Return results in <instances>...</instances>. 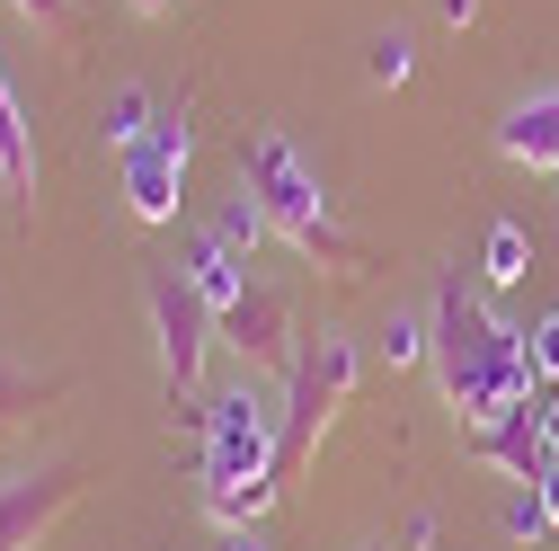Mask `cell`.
<instances>
[{
    "label": "cell",
    "instance_id": "cell-16",
    "mask_svg": "<svg viewBox=\"0 0 559 551\" xmlns=\"http://www.w3.org/2000/svg\"><path fill=\"white\" fill-rule=\"evenodd\" d=\"M53 391H62L53 374H19V365H0V436H10L36 400H53Z\"/></svg>",
    "mask_w": 559,
    "mask_h": 551
},
{
    "label": "cell",
    "instance_id": "cell-21",
    "mask_svg": "<svg viewBox=\"0 0 559 551\" xmlns=\"http://www.w3.org/2000/svg\"><path fill=\"white\" fill-rule=\"evenodd\" d=\"M10 10L27 27H45V36H72V0H10Z\"/></svg>",
    "mask_w": 559,
    "mask_h": 551
},
{
    "label": "cell",
    "instance_id": "cell-23",
    "mask_svg": "<svg viewBox=\"0 0 559 551\" xmlns=\"http://www.w3.org/2000/svg\"><path fill=\"white\" fill-rule=\"evenodd\" d=\"M436 19H444V27H471V19H479V0H436Z\"/></svg>",
    "mask_w": 559,
    "mask_h": 551
},
{
    "label": "cell",
    "instance_id": "cell-15",
    "mask_svg": "<svg viewBox=\"0 0 559 551\" xmlns=\"http://www.w3.org/2000/svg\"><path fill=\"white\" fill-rule=\"evenodd\" d=\"M498 534H507V542H533V551H542V542H559V516L542 507V490H515V499L498 507Z\"/></svg>",
    "mask_w": 559,
    "mask_h": 551
},
{
    "label": "cell",
    "instance_id": "cell-18",
    "mask_svg": "<svg viewBox=\"0 0 559 551\" xmlns=\"http://www.w3.org/2000/svg\"><path fill=\"white\" fill-rule=\"evenodd\" d=\"M408 62H417V45H408L400 27H382L373 54H365V72H373V90H400V81H408Z\"/></svg>",
    "mask_w": 559,
    "mask_h": 551
},
{
    "label": "cell",
    "instance_id": "cell-24",
    "mask_svg": "<svg viewBox=\"0 0 559 551\" xmlns=\"http://www.w3.org/2000/svg\"><path fill=\"white\" fill-rule=\"evenodd\" d=\"M533 419H542V436L559 445V391H542V400H533Z\"/></svg>",
    "mask_w": 559,
    "mask_h": 551
},
{
    "label": "cell",
    "instance_id": "cell-20",
    "mask_svg": "<svg viewBox=\"0 0 559 551\" xmlns=\"http://www.w3.org/2000/svg\"><path fill=\"white\" fill-rule=\"evenodd\" d=\"M524 348H533V374H542V383L559 391V312H542V320L524 329Z\"/></svg>",
    "mask_w": 559,
    "mask_h": 551
},
{
    "label": "cell",
    "instance_id": "cell-4",
    "mask_svg": "<svg viewBox=\"0 0 559 551\" xmlns=\"http://www.w3.org/2000/svg\"><path fill=\"white\" fill-rule=\"evenodd\" d=\"M346 400H356V338H346V329L302 338V365L285 374V409H275V480H285V490L311 471V454L337 427Z\"/></svg>",
    "mask_w": 559,
    "mask_h": 551
},
{
    "label": "cell",
    "instance_id": "cell-14",
    "mask_svg": "<svg viewBox=\"0 0 559 551\" xmlns=\"http://www.w3.org/2000/svg\"><path fill=\"white\" fill-rule=\"evenodd\" d=\"M479 276H488V285H524V276H533V241H524V223H488V241H479Z\"/></svg>",
    "mask_w": 559,
    "mask_h": 551
},
{
    "label": "cell",
    "instance_id": "cell-17",
    "mask_svg": "<svg viewBox=\"0 0 559 551\" xmlns=\"http://www.w3.org/2000/svg\"><path fill=\"white\" fill-rule=\"evenodd\" d=\"M427 356H436V320L391 312V329H382V365H427Z\"/></svg>",
    "mask_w": 559,
    "mask_h": 551
},
{
    "label": "cell",
    "instance_id": "cell-11",
    "mask_svg": "<svg viewBox=\"0 0 559 551\" xmlns=\"http://www.w3.org/2000/svg\"><path fill=\"white\" fill-rule=\"evenodd\" d=\"M471 454H479V462H498L507 480H524V490H533V480L550 471V454H559V445L542 436V419L524 409V419H498V427H479V436H471Z\"/></svg>",
    "mask_w": 559,
    "mask_h": 551
},
{
    "label": "cell",
    "instance_id": "cell-9",
    "mask_svg": "<svg viewBox=\"0 0 559 551\" xmlns=\"http://www.w3.org/2000/svg\"><path fill=\"white\" fill-rule=\"evenodd\" d=\"M498 152L515 169H559V90H533L498 116Z\"/></svg>",
    "mask_w": 559,
    "mask_h": 551
},
{
    "label": "cell",
    "instance_id": "cell-19",
    "mask_svg": "<svg viewBox=\"0 0 559 551\" xmlns=\"http://www.w3.org/2000/svg\"><path fill=\"white\" fill-rule=\"evenodd\" d=\"M214 232H223V241H231V249H240V258H249V249H258V241H266V204H258V196H249V187H240V196H231V204H223V223H214Z\"/></svg>",
    "mask_w": 559,
    "mask_h": 551
},
{
    "label": "cell",
    "instance_id": "cell-3",
    "mask_svg": "<svg viewBox=\"0 0 559 551\" xmlns=\"http://www.w3.org/2000/svg\"><path fill=\"white\" fill-rule=\"evenodd\" d=\"M204 409H214V427H204V516H214L223 534L258 525L275 499H285V480H275V409H266L258 374H240Z\"/></svg>",
    "mask_w": 559,
    "mask_h": 551
},
{
    "label": "cell",
    "instance_id": "cell-12",
    "mask_svg": "<svg viewBox=\"0 0 559 551\" xmlns=\"http://www.w3.org/2000/svg\"><path fill=\"white\" fill-rule=\"evenodd\" d=\"M0 178H10V196H19V204L36 196V143H27V116H19L10 72H0Z\"/></svg>",
    "mask_w": 559,
    "mask_h": 551
},
{
    "label": "cell",
    "instance_id": "cell-25",
    "mask_svg": "<svg viewBox=\"0 0 559 551\" xmlns=\"http://www.w3.org/2000/svg\"><path fill=\"white\" fill-rule=\"evenodd\" d=\"M133 10H169V0H133Z\"/></svg>",
    "mask_w": 559,
    "mask_h": 551
},
{
    "label": "cell",
    "instance_id": "cell-2",
    "mask_svg": "<svg viewBox=\"0 0 559 551\" xmlns=\"http://www.w3.org/2000/svg\"><path fill=\"white\" fill-rule=\"evenodd\" d=\"M240 187L266 204V232L285 241V249H302L320 276H337V285H365V276H373V249L337 232L320 178L302 169V152L285 143V133H249V152H240Z\"/></svg>",
    "mask_w": 559,
    "mask_h": 551
},
{
    "label": "cell",
    "instance_id": "cell-13",
    "mask_svg": "<svg viewBox=\"0 0 559 551\" xmlns=\"http://www.w3.org/2000/svg\"><path fill=\"white\" fill-rule=\"evenodd\" d=\"M152 116H160V98H152L143 81H124V90H107V107H98V133H107L116 152H133V143L152 133Z\"/></svg>",
    "mask_w": 559,
    "mask_h": 551
},
{
    "label": "cell",
    "instance_id": "cell-8",
    "mask_svg": "<svg viewBox=\"0 0 559 551\" xmlns=\"http://www.w3.org/2000/svg\"><path fill=\"white\" fill-rule=\"evenodd\" d=\"M223 338L240 348V365H249V374H294V365H302L294 312H285V294H275V285H249V294L223 312Z\"/></svg>",
    "mask_w": 559,
    "mask_h": 551
},
{
    "label": "cell",
    "instance_id": "cell-10",
    "mask_svg": "<svg viewBox=\"0 0 559 551\" xmlns=\"http://www.w3.org/2000/svg\"><path fill=\"white\" fill-rule=\"evenodd\" d=\"M178 276H187V285H195L204 303H214V320H223V312L249 294V258H240L223 232H195V241L178 249Z\"/></svg>",
    "mask_w": 559,
    "mask_h": 551
},
{
    "label": "cell",
    "instance_id": "cell-7",
    "mask_svg": "<svg viewBox=\"0 0 559 551\" xmlns=\"http://www.w3.org/2000/svg\"><path fill=\"white\" fill-rule=\"evenodd\" d=\"M81 499V462H45V471H19L0 480V551H36Z\"/></svg>",
    "mask_w": 559,
    "mask_h": 551
},
{
    "label": "cell",
    "instance_id": "cell-22",
    "mask_svg": "<svg viewBox=\"0 0 559 551\" xmlns=\"http://www.w3.org/2000/svg\"><path fill=\"white\" fill-rule=\"evenodd\" d=\"M214 551H266V534H258V525H231V534H223Z\"/></svg>",
    "mask_w": 559,
    "mask_h": 551
},
{
    "label": "cell",
    "instance_id": "cell-26",
    "mask_svg": "<svg viewBox=\"0 0 559 551\" xmlns=\"http://www.w3.org/2000/svg\"><path fill=\"white\" fill-rule=\"evenodd\" d=\"M365 551H373V542H365Z\"/></svg>",
    "mask_w": 559,
    "mask_h": 551
},
{
    "label": "cell",
    "instance_id": "cell-1",
    "mask_svg": "<svg viewBox=\"0 0 559 551\" xmlns=\"http://www.w3.org/2000/svg\"><path fill=\"white\" fill-rule=\"evenodd\" d=\"M436 383L453 400V419L479 436V427H498V419H524V409L542 400V374H533V348H524V329L507 320H488V303L462 285V276H444L436 285Z\"/></svg>",
    "mask_w": 559,
    "mask_h": 551
},
{
    "label": "cell",
    "instance_id": "cell-6",
    "mask_svg": "<svg viewBox=\"0 0 559 551\" xmlns=\"http://www.w3.org/2000/svg\"><path fill=\"white\" fill-rule=\"evenodd\" d=\"M187 152H195V133H187V107H160V116H152V133L124 152V204H133L143 223H178Z\"/></svg>",
    "mask_w": 559,
    "mask_h": 551
},
{
    "label": "cell",
    "instance_id": "cell-5",
    "mask_svg": "<svg viewBox=\"0 0 559 551\" xmlns=\"http://www.w3.org/2000/svg\"><path fill=\"white\" fill-rule=\"evenodd\" d=\"M152 329H160V383H169V400H195V383H204V356H214V338H223V320H214V303H204L187 276H178V258L169 267H152Z\"/></svg>",
    "mask_w": 559,
    "mask_h": 551
}]
</instances>
